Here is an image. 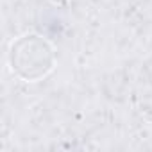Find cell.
<instances>
[{
  "instance_id": "1",
  "label": "cell",
  "mask_w": 152,
  "mask_h": 152,
  "mask_svg": "<svg viewBox=\"0 0 152 152\" xmlns=\"http://www.w3.org/2000/svg\"><path fill=\"white\" fill-rule=\"evenodd\" d=\"M9 64L20 79L36 83L52 72L56 64V52L48 39L39 34H25L11 43Z\"/></svg>"
},
{
  "instance_id": "2",
  "label": "cell",
  "mask_w": 152,
  "mask_h": 152,
  "mask_svg": "<svg viewBox=\"0 0 152 152\" xmlns=\"http://www.w3.org/2000/svg\"><path fill=\"white\" fill-rule=\"evenodd\" d=\"M52 2H56V4H63V2H66V0H52Z\"/></svg>"
}]
</instances>
